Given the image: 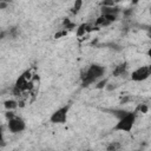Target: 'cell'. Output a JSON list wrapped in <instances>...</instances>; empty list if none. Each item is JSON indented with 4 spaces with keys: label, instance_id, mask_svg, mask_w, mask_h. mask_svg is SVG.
Instances as JSON below:
<instances>
[{
    "label": "cell",
    "instance_id": "6",
    "mask_svg": "<svg viewBox=\"0 0 151 151\" xmlns=\"http://www.w3.org/2000/svg\"><path fill=\"white\" fill-rule=\"evenodd\" d=\"M127 71V64L123 63L120 65H118L114 70H113V76L114 77H123V74H125Z\"/></svg>",
    "mask_w": 151,
    "mask_h": 151
},
{
    "label": "cell",
    "instance_id": "8",
    "mask_svg": "<svg viewBox=\"0 0 151 151\" xmlns=\"http://www.w3.org/2000/svg\"><path fill=\"white\" fill-rule=\"evenodd\" d=\"M120 149H122V144L117 140L110 142L106 145V151H120Z\"/></svg>",
    "mask_w": 151,
    "mask_h": 151
},
{
    "label": "cell",
    "instance_id": "1",
    "mask_svg": "<svg viewBox=\"0 0 151 151\" xmlns=\"http://www.w3.org/2000/svg\"><path fill=\"white\" fill-rule=\"evenodd\" d=\"M105 73V67L99 64H91L88 68L83 73L81 78V86L87 87L96 83L98 79H100Z\"/></svg>",
    "mask_w": 151,
    "mask_h": 151
},
{
    "label": "cell",
    "instance_id": "16",
    "mask_svg": "<svg viewBox=\"0 0 151 151\" xmlns=\"http://www.w3.org/2000/svg\"><path fill=\"white\" fill-rule=\"evenodd\" d=\"M86 151H92V150H86Z\"/></svg>",
    "mask_w": 151,
    "mask_h": 151
},
{
    "label": "cell",
    "instance_id": "2",
    "mask_svg": "<svg viewBox=\"0 0 151 151\" xmlns=\"http://www.w3.org/2000/svg\"><path fill=\"white\" fill-rule=\"evenodd\" d=\"M136 119H137V113L133 111H127L124 116L118 118V122L113 126V130L120 132H130L133 129Z\"/></svg>",
    "mask_w": 151,
    "mask_h": 151
},
{
    "label": "cell",
    "instance_id": "14",
    "mask_svg": "<svg viewBox=\"0 0 151 151\" xmlns=\"http://www.w3.org/2000/svg\"><path fill=\"white\" fill-rule=\"evenodd\" d=\"M13 117H15V116H14V113H13L12 111H7V112H6V118H7V120L12 119Z\"/></svg>",
    "mask_w": 151,
    "mask_h": 151
},
{
    "label": "cell",
    "instance_id": "5",
    "mask_svg": "<svg viewBox=\"0 0 151 151\" xmlns=\"http://www.w3.org/2000/svg\"><path fill=\"white\" fill-rule=\"evenodd\" d=\"M7 127L12 133H20L26 129V123L22 118L15 116L12 119L7 120Z\"/></svg>",
    "mask_w": 151,
    "mask_h": 151
},
{
    "label": "cell",
    "instance_id": "10",
    "mask_svg": "<svg viewBox=\"0 0 151 151\" xmlns=\"http://www.w3.org/2000/svg\"><path fill=\"white\" fill-rule=\"evenodd\" d=\"M87 27H88V26H87L86 24H81V25H79L78 28L76 29V34H77V37H83V35H85V33L88 31Z\"/></svg>",
    "mask_w": 151,
    "mask_h": 151
},
{
    "label": "cell",
    "instance_id": "9",
    "mask_svg": "<svg viewBox=\"0 0 151 151\" xmlns=\"http://www.w3.org/2000/svg\"><path fill=\"white\" fill-rule=\"evenodd\" d=\"M4 106H5V109L7 111H13V110H15L18 107V103L15 100H13V99H7V100L4 101Z\"/></svg>",
    "mask_w": 151,
    "mask_h": 151
},
{
    "label": "cell",
    "instance_id": "4",
    "mask_svg": "<svg viewBox=\"0 0 151 151\" xmlns=\"http://www.w3.org/2000/svg\"><path fill=\"white\" fill-rule=\"evenodd\" d=\"M151 74V68L149 65H144V66H139L138 68H136L134 71H132L130 78L132 81H137V83H140V81H144L146 80Z\"/></svg>",
    "mask_w": 151,
    "mask_h": 151
},
{
    "label": "cell",
    "instance_id": "15",
    "mask_svg": "<svg viewBox=\"0 0 151 151\" xmlns=\"http://www.w3.org/2000/svg\"><path fill=\"white\" fill-rule=\"evenodd\" d=\"M7 6H8V2H6V1H0V9H5V8H7Z\"/></svg>",
    "mask_w": 151,
    "mask_h": 151
},
{
    "label": "cell",
    "instance_id": "11",
    "mask_svg": "<svg viewBox=\"0 0 151 151\" xmlns=\"http://www.w3.org/2000/svg\"><path fill=\"white\" fill-rule=\"evenodd\" d=\"M81 7H83V1H81V0H77V1L73 4L72 8H71V13H72V14H78V13L80 12Z\"/></svg>",
    "mask_w": 151,
    "mask_h": 151
},
{
    "label": "cell",
    "instance_id": "3",
    "mask_svg": "<svg viewBox=\"0 0 151 151\" xmlns=\"http://www.w3.org/2000/svg\"><path fill=\"white\" fill-rule=\"evenodd\" d=\"M68 110H70V105H64L61 107H59L58 110H55L51 117H50V122L52 124H65L67 122V117H68Z\"/></svg>",
    "mask_w": 151,
    "mask_h": 151
},
{
    "label": "cell",
    "instance_id": "13",
    "mask_svg": "<svg viewBox=\"0 0 151 151\" xmlns=\"http://www.w3.org/2000/svg\"><path fill=\"white\" fill-rule=\"evenodd\" d=\"M5 142V138H4V130H2V126L0 125V144H4Z\"/></svg>",
    "mask_w": 151,
    "mask_h": 151
},
{
    "label": "cell",
    "instance_id": "7",
    "mask_svg": "<svg viewBox=\"0 0 151 151\" xmlns=\"http://www.w3.org/2000/svg\"><path fill=\"white\" fill-rule=\"evenodd\" d=\"M119 8L116 6L111 7H101V14H112V15H118Z\"/></svg>",
    "mask_w": 151,
    "mask_h": 151
},
{
    "label": "cell",
    "instance_id": "12",
    "mask_svg": "<svg viewBox=\"0 0 151 151\" xmlns=\"http://www.w3.org/2000/svg\"><path fill=\"white\" fill-rule=\"evenodd\" d=\"M96 25H97V26H109V25H111V22L107 21V20L105 19V17L99 15V17L97 18V20H96Z\"/></svg>",
    "mask_w": 151,
    "mask_h": 151
}]
</instances>
